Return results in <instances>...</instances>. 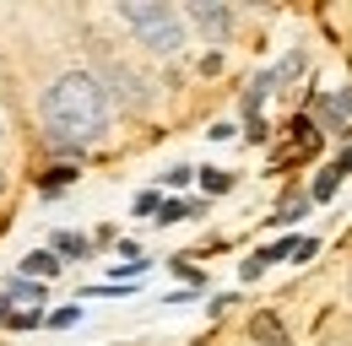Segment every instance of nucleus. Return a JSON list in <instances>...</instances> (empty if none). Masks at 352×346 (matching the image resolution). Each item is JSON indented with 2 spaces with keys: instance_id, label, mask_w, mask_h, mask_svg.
Masks as SVG:
<instances>
[{
  "instance_id": "10",
  "label": "nucleus",
  "mask_w": 352,
  "mask_h": 346,
  "mask_svg": "<svg viewBox=\"0 0 352 346\" xmlns=\"http://www.w3.org/2000/svg\"><path fill=\"white\" fill-rule=\"evenodd\" d=\"M184 216H195V206H184V200H168V206H163V216H157V222H184Z\"/></svg>"
},
{
  "instance_id": "1",
  "label": "nucleus",
  "mask_w": 352,
  "mask_h": 346,
  "mask_svg": "<svg viewBox=\"0 0 352 346\" xmlns=\"http://www.w3.org/2000/svg\"><path fill=\"white\" fill-rule=\"evenodd\" d=\"M44 125L60 146H92L109 130V92L87 71H65L44 92Z\"/></svg>"
},
{
  "instance_id": "2",
  "label": "nucleus",
  "mask_w": 352,
  "mask_h": 346,
  "mask_svg": "<svg viewBox=\"0 0 352 346\" xmlns=\"http://www.w3.org/2000/svg\"><path fill=\"white\" fill-rule=\"evenodd\" d=\"M120 16L141 33V43H146L152 54H179V43H184V22H179L163 0H125Z\"/></svg>"
},
{
  "instance_id": "3",
  "label": "nucleus",
  "mask_w": 352,
  "mask_h": 346,
  "mask_svg": "<svg viewBox=\"0 0 352 346\" xmlns=\"http://www.w3.org/2000/svg\"><path fill=\"white\" fill-rule=\"evenodd\" d=\"M190 22H195L206 38H228V27H233L228 5H212V0H195V5H190Z\"/></svg>"
},
{
  "instance_id": "5",
  "label": "nucleus",
  "mask_w": 352,
  "mask_h": 346,
  "mask_svg": "<svg viewBox=\"0 0 352 346\" xmlns=\"http://www.w3.org/2000/svg\"><path fill=\"white\" fill-rule=\"evenodd\" d=\"M250 330H255V336H261V341H271V346H287V341H282V325H276V319H271V314H261V319H255V325H250Z\"/></svg>"
},
{
  "instance_id": "4",
  "label": "nucleus",
  "mask_w": 352,
  "mask_h": 346,
  "mask_svg": "<svg viewBox=\"0 0 352 346\" xmlns=\"http://www.w3.org/2000/svg\"><path fill=\"white\" fill-rule=\"evenodd\" d=\"M103 76L109 82H120V92H125V103H141V82H135L125 65H103Z\"/></svg>"
},
{
  "instance_id": "11",
  "label": "nucleus",
  "mask_w": 352,
  "mask_h": 346,
  "mask_svg": "<svg viewBox=\"0 0 352 346\" xmlns=\"http://www.w3.org/2000/svg\"><path fill=\"white\" fill-rule=\"evenodd\" d=\"M206 189L217 195V189H228V173H217V168H206Z\"/></svg>"
},
{
  "instance_id": "7",
  "label": "nucleus",
  "mask_w": 352,
  "mask_h": 346,
  "mask_svg": "<svg viewBox=\"0 0 352 346\" xmlns=\"http://www.w3.org/2000/svg\"><path fill=\"white\" fill-rule=\"evenodd\" d=\"M336 184H342V173H336V168L320 173V178H314V200H331V195H336Z\"/></svg>"
},
{
  "instance_id": "8",
  "label": "nucleus",
  "mask_w": 352,
  "mask_h": 346,
  "mask_svg": "<svg viewBox=\"0 0 352 346\" xmlns=\"http://www.w3.org/2000/svg\"><path fill=\"white\" fill-rule=\"evenodd\" d=\"M11 298H22V303H44V287H33V281H11Z\"/></svg>"
},
{
  "instance_id": "12",
  "label": "nucleus",
  "mask_w": 352,
  "mask_h": 346,
  "mask_svg": "<svg viewBox=\"0 0 352 346\" xmlns=\"http://www.w3.org/2000/svg\"><path fill=\"white\" fill-rule=\"evenodd\" d=\"M336 173H352V152H342V163H336Z\"/></svg>"
},
{
  "instance_id": "9",
  "label": "nucleus",
  "mask_w": 352,
  "mask_h": 346,
  "mask_svg": "<svg viewBox=\"0 0 352 346\" xmlns=\"http://www.w3.org/2000/svg\"><path fill=\"white\" fill-rule=\"evenodd\" d=\"M54 249H60V255H82V249H87V238H76V233H60V238H54Z\"/></svg>"
},
{
  "instance_id": "6",
  "label": "nucleus",
  "mask_w": 352,
  "mask_h": 346,
  "mask_svg": "<svg viewBox=\"0 0 352 346\" xmlns=\"http://www.w3.org/2000/svg\"><path fill=\"white\" fill-rule=\"evenodd\" d=\"M22 265H28V276H54V270H60V260H54V255H28Z\"/></svg>"
}]
</instances>
